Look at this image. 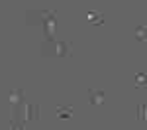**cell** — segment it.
I'll list each match as a JSON object with an SVG mask.
<instances>
[{"mask_svg":"<svg viewBox=\"0 0 147 130\" xmlns=\"http://www.w3.org/2000/svg\"><path fill=\"white\" fill-rule=\"evenodd\" d=\"M136 87L137 89H147V73H143V71L136 73Z\"/></svg>","mask_w":147,"mask_h":130,"instance_id":"cell-7","label":"cell"},{"mask_svg":"<svg viewBox=\"0 0 147 130\" xmlns=\"http://www.w3.org/2000/svg\"><path fill=\"white\" fill-rule=\"evenodd\" d=\"M137 120H139L141 124L147 122V105H139L137 106Z\"/></svg>","mask_w":147,"mask_h":130,"instance_id":"cell-9","label":"cell"},{"mask_svg":"<svg viewBox=\"0 0 147 130\" xmlns=\"http://www.w3.org/2000/svg\"><path fill=\"white\" fill-rule=\"evenodd\" d=\"M39 118V106L35 103H28L26 108H24V120L26 122H35Z\"/></svg>","mask_w":147,"mask_h":130,"instance_id":"cell-2","label":"cell"},{"mask_svg":"<svg viewBox=\"0 0 147 130\" xmlns=\"http://www.w3.org/2000/svg\"><path fill=\"white\" fill-rule=\"evenodd\" d=\"M86 18H88L92 24H96V26H102V24H104V14L98 12V10H86Z\"/></svg>","mask_w":147,"mask_h":130,"instance_id":"cell-5","label":"cell"},{"mask_svg":"<svg viewBox=\"0 0 147 130\" xmlns=\"http://www.w3.org/2000/svg\"><path fill=\"white\" fill-rule=\"evenodd\" d=\"M136 39L137 42H147V26H137L136 28Z\"/></svg>","mask_w":147,"mask_h":130,"instance_id":"cell-8","label":"cell"},{"mask_svg":"<svg viewBox=\"0 0 147 130\" xmlns=\"http://www.w3.org/2000/svg\"><path fill=\"white\" fill-rule=\"evenodd\" d=\"M24 103V91L14 89L10 97V108H12V120H20V105Z\"/></svg>","mask_w":147,"mask_h":130,"instance_id":"cell-1","label":"cell"},{"mask_svg":"<svg viewBox=\"0 0 147 130\" xmlns=\"http://www.w3.org/2000/svg\"><path fill=\"white\" fill-rule=\"evenodd\" d=\"M57 116L59 118H71L73 116V106H65V105H59L57 106Z\"/></svg>","mask_w":147,"mask_h":130,"instance_id":"cell-6","label":"cell"},{"mask_svg":"<svg viewBox=\"0 0 147 130\" xmlns=\"http://www.w3.org/2000/svg\"><path fill=\"white\" fill-rule=\"evenodd\" d=\"M104 97H106V93H104V91H98V89H90V91H88V101H90L92 105L94 106H100L102 103H104Z\"/></svg>","mask_w":147,"mask_h":130,"instance_id":"cell-4","label":"cell"},{"mask_svg":"<svg viewBox=\"0 0 147 130\" xmlns=\"http://www.w3.org/2000/svg\"><path fill=\"white\" fill-rule=\"evenodd\" d=\"M12 130H24L20 120H12Z\"/></svg>","mask_w":147,"mask_h":130,"instance_id":"cell-10","label":"cell"},{"mask_svg":"<svg viewBox=\"0 0 147 130\" xmlns=\"http://www.w3.org/2000/svg\"><path fill=\"white\" fill-rule=\"evenodd\" d=\"M43 24H45V35L51 39V34H55V12H43Z\"/></svg>","mask_w":147,"mask_h":130,"instance_id":"cell-3","label":"cell"}]
</instances>
